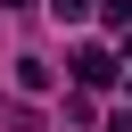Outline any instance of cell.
Here are the masks:
<instances>
[{
    "mask_svg": "<svg viewBox=\"0 0 132 132\" xmlns=\"http://www.w3.org/2000/svg\"><path fill=\"white\" fill-rule=\"evenodd\" d=\"M74 82H82V91H107V82H116V50H99V41L74 50Z\"/></svg>",
    "mask_w": 132,
    "mask_h": 132,
    "instance_id": "cell-1",
    "label": "cell"
},
{
    "mask_svg": "<svg viewBox=\"0 0 132 132\" xmlns=\"http://www.w3.org/2000/svg\"><path fill=\"white\" fill-rule=\"evenodd\" d=\"M8 74H16V91H25V99H41V91H50V66H41V58H16Z\"/></svg>",
    "mask_w": 132,
    "mask_h": 132,
    "instance_id": "cell-2",
    "label": "cell"
},
{
    "mask_svg": "<svg viewBox=\"0 0 132 132\" xmlns=\"http://www.w3.org/2000/svg\"><path fill=\"white\" fill-rule=\"evenodd\" d=\"M50 16H58V25H82V16H91V0H50Z\"/></svg>",
    "mask_w": 132,
    "mask_h": 132,
    "instance_id": "cell-3",
    "label": "cell"
},
{
    "mask_svg": "<svg viewBox=\"0 0 132 132\" xmlns=\"http://www.w3.org/2000/svg\"><path fill=\"white\" fill-rule=\"evenodd\" d=\"M0 8H25V0H0Z\"/></svg>",
    "mask_w": 132,
    "mask_h": 132,
    "instance_id": "cell-4",
    "label": "cell"
}]
</instances>
